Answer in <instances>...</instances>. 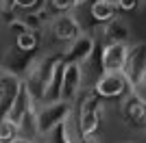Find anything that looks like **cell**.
<instances>
[{
	"label": "cell",
	"instance_id": "1",
	"mask_svg": "<svg viewBox=\"0 0 146 143\" xmlns=\"http://www.w3.org/2000/svg\"><path fill=\"white\" fill-rule=\"evenodd\" d=\"M61 70H63V54H44L29 63L26 67L29 74H26L24 83L35 102L48 100L50 91L59 87Z\"/></svg>",
	"mask_w": 146,
	"mask_h": 143
},
{
	"label": "cell",
	"instance_id": "2",
	"mask_svg": "<svg viewBox=\"0 0 146 143\" xmlns=\"http://www.w3.org/2000/svg\"><path fill=\"white\" fill-rule=\"evenodd\" d=\"M74 113V102L68 100H48L39 104L33 113V128H35V134L39 137H50L52 132H57L61 124H66L68 119L72 117Z\"/></svg>",
	"mask_w": 146,
	"mask_h": 143
},
{
	"label": "cell",
	"instance_id": "3",
	"mask_svg": "<svg viewBox=\"0 0 146 143\" xmlns=\"http://www.w3.org/2000/svg\"><path fill=\"white\" fill-rule=\"evenodd\" d=\"M122 74H124L129 87H131V93H142V89L146 87V43L144 41L129 48Z\"/></svg>",
	"mask_w": 146,
	"mask_h": 143
},
{
	"label": "cell",
	"instance_id": "4",
	"mask_svg": "<svg viewBox=\"0 0 146 143\" xmlns=\"http://www.w3.org/2000/svg\"><path fill=\"white\" fill-rule=\"evenodd\" d=\"M100 100L94 91L85 93L81 98L79 111H76V128H79L83 134H96L98 128H100V117H103V106H100Z\"/></svg>",
	"mask_w": 146,
	"mask_h": 143
},
{
	"label": "cell",
	"instance_id": "5",
	"mask_svg": "<svg viewBox=\"0 0 146 143\" xmlns=\"http://www.w3.org/2000/svg\"><path fill=\"white\" fill-rule=\"evenodd\" d=\"M120 117L127 128L146 132V100L137 93H127L120 104Z\"/></svg>",
	"mask_w": 146,
	"mask_h": 143
},
{
	"label": "cell",
	"instance_id": "6",
	"mask_svg": "<svg viewBox=\"0 0 146 143\" xmlns=\"http://www.w3.org/2000/svg\"><path fill=\"white\" fill-rule=\"evenodd\" d=\"M48 30L52 33L57 41H63V43H72L76 37H81L85 30L81 26L79 18L72 13H57L48 20Z\"/></svg>",
	"mask_w": 146,
	"mask_h": 143
},
{
	"label": "cell",
	"instance_id": "7",
	"mask_svg": "<svg viewBox=\"0 0 146 143\" xmlns=\"http://www.w3.org/2000/svg\"><path fill=\"white\" fill-rule=\"evenodd\" d=\"M94 93L105 100H113V98H124L127 93H131V87L122 72H105L94 83Z\"/></svg>",
	"mask_w": 146,
	"mask_h": 143
},
{
	"label": "cell",
	"instance_id": "8",
	"mask_svg": "<svg viewBox=\"0 0 146 143\" xmlns=\"http://www.w3.org/2000/svg\"><path fill=\"white\" fill-rule=\"evenodd\" d=\"M83 87V65L79 63H66L61 70V83H59V98L68 102H74Z\"/></svg>",
	"mask_w": 146,
	"mask_h": 143
},
{
	"label": "cell",
	"instance_id": "9",
	"mask_svg": "<svg viewBox=\"0 0 146 143\" xmlns=\"http://www.w3.org/2000/svg\"><path fill=\"white\" fill-rule=\"evenodd\" d=\"M24 78L18 76L11 70H0V117H5L11 108V102L15 100Z\"/></svg>",
	"mask_w": 146,
	"mask_h": 143
},
{
	"label": "cell",
	"instance_id": "10",
	"mask_svg": "<svg viewBox=\"0 0 146 143\" xmlns=\"http://www.w3.org/2000/svg\"><path fill=\"white\" fill-rule=\"evenodd\" d=\"M96 50V39L90 33H83L81 37H76L72 43H68V50L63 52V61L66 63H79L85 65L92 59V54Z\"/></svg>",
	"mask_w": 146,
	"mask_h": 143
},
{
	"label": "cell",
	"instance_id": "11",
	"mask_svg": "<svg viewBox=\"0 0 146 143\" xmlns=\"http://www.w3.org/2000/svg\"><path fill=\"white\" fill-rule=\"evenodd\" d=\"M127 54H129L127 41L105 43L103 54H100L103 72H122V67H124V63H127Z\"/></svg>",
	"mask_w": 146,
	"mask_h": 143
},
{
	"label": "cell",
	"instance_id": "12",
	"mask_svg": "<svg viewBox=\"0 0 146 143\" xmlns=\"http://www.w3.org/2000/svg\"><path fill=\"white\" fill-rule=\"evenodd\" d=\"M103 37L107 43H118V41H127L129 39V26L127 24H122L120 20H111V22L103 24Z\"/></svg>",
	"mask_w": 146,
	"mask_h": 143
},
{
	"label": "cell",
	"instance_id": "13",
	"mask_svg": "<svg viewBox=\"0 0 146 143\" xmlns=\"http://www.w3.org/2000/svg\"><path fill=\"white\" fill-rule=\"evenodd\" d=\"M90 13H92V18L96 20L98 24H107V22H111V20L116 18L118 7L109 5V2H105V0H96V2H92Z\"/></svg>",
	"mask_w": 146,
	"mask_h": 143
},
{
	"label": "cell",
	"instance_id": "14",
	"mask_svg": "<svg viewBox=\"0 0 146 143\" xmlns=\"http://www.w3.org/2000/svg\"><path fill=\"white\" fill-rule=\"evenodd\" d=\"M46 0H7V7H11L13 11H24V13H39L46 9ZM5 7V9H7ZM2 11V9H0Z\"/></svg>",
	"mask_w": 146,
	"mask_h": 143
},
{
	"label": "cell",
	"instance_id": "15",
	"mask_svg": "<svg viewBox=\"0 0 146 143\" xmlns=\"http://www.w3.org/2000/svg\"><path fill=\"white\" fill-rule=\"evenodd\" d=\"M15 46H18L20 52H33L39 46V33L37 30H24V33L15 35Z\"/></svg>",
	"mask_w": 146,
	"mask_h": 143
},
{
	"label": "cell",
	"instance_id": "16",
	"mask_svg": "<svg viewBox=\"0 0 146 143\" xmlns=\"http://www.w3.org/2000/svg\"><path fill=\"white\" fill-rule=\"evenodd\" d=\"M18 137H20V126L7 115L0 117V143H13Z\"/></svg>",
	"mask_w": 146,
	"mask_h": 143
},
{
	"label": "cell",
	"instance_id": "17",
	"mask_svg": "<svg viewBox=\"0 0 146 143\" xmlns=\"http://www.w3.org/2000/svg\"><path fill=\"white\" fill-rule=\"evenodd\" d=\"M48 5L59 13H72L79 7V2L76 0H48Z\"/></svg>",
	"mask_w": 146,
	"mask_h": 143
},
{
	"label": "cell",
	"instance_id": "18",
	"mask_svg": "<svg viewBox=\"0 0 146 143\" xmlns=\"http://www.w3.org/2000/svg\"><path fill=\"white\" fill-rule=\"evenodd\" d=\"M142 0H118V11H135Z\"/></svg>",
	"mask_w": 146,
	"mask_h": 143
},
{
	"label": "cell",
	"instance_id": "19",
	"mask_svg": "<svg viewBox=\"0 0 146 143\" xmlns=\"http://www.w3.org/2000/svg\"><path fill=\"white\" fill-rule=\"evenodd\" d=\"M13 143H31V139H24V137H18Z\"/></svg>",
	"mask_w": 146,
	"mask_h": 143
},
{
	"label": "cell",
	"instance_id": "20",
	"mask_svg": "<svg viewBox=\"0 0 146 143\" xmlns=\"http://www.w3.org/2000/svg\"><path fill=\"white\" fill-rule=\"evenodd\" d=\"M7 7V0H0V9H5Z\"/></svg>",
	"mask_w": 146,
	"mask_h": 143
},
{
	"label": "cell",
	"instance_id": "21",
	"mask_svg": "<svg viewBox=\"0 0 146 143\" xmlns=\"http://www.w3.org/2000/svg\"><path fill=\"white\" fill-rule=\"evenodd\" d=\"M76 2H79V7H81V5H85V2H87V0H76Z\"/></svg>",
	"mask_w": 146,
	"mask_h": 143
}]
</instances>
